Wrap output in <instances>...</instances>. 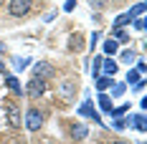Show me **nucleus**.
Wrapping results in <instances>:
<instances>
[{
  "label": "nucleus",
  "mask_w": 147,
  "mask_h": 144,
  "mask_svg": "<svg viewBox=\"0 0 147 144\" xmlns=\"http://www.w3.org/2000/svg\"><path fill=\"white\" fill-rule=\"evenodd\" d=\"M43 144H51V142H43Z\"/></svg>",
  "instance_id": "25"
},
{
  "label": "nucleus",
  "mask_w": 147,
  "mask_h": 144,
  "mask_svg": "<svg viewBox=\"0 0 147 144\" xmlns=\"http://www.w3.org/2000/svg\"><path fill=\"white\" fill-rule=\"evenodd\" d=\"M51 76H53V66H51V63H38V66H36V78L46 81V78H51Z\"/></svg>",
  "instance_id": "4"
},
{
  "label": "nucleus",
  "mask_w": 147,
  "mask_h": 144,
  "mask_svg": "<svg viewBox=\"0 0 147 144\" xmlns=\"http://www.w3.org/2000/svg\"><path fill=\"white\" fill-rule=\"evenodd\" d=\"M71 48H81V35H74L71 38Z\"/></svg>",
  "instance_id": "17"
},
{
  "label": "nucleus",
  "mask_w": 147,
  "mask_h": 144,
  "mask_svg": "<svg viewBox=\"0 0 147 144\" xmlns=\"http://www.w3.org/2000/svg\"><path fill=\"white\" fill-rule=\"evenodd\" d=\"M112 144H129V142H122V139H117V142H112Z\"/></svg>",
  "instance_id": "24"
},
{
  "label": "nucleus",
  "mask_w": 147,
  "mask_h": 144,
  "mask_svg": "<svg viewBox=\"0 0 147 144\" xmlns=\"http://www.w3.org/2000/svg\"><path fill=\"white\" fill-rule=\"evenodd\" d=\"M104 63V71H107V76H109V78H112V76H114V73H117V63H114V61H112V58H109V61H102Z\"/></svg>",
  "instance_id": "7"
},
{
  "label": "nucleus",
  "mask_w": 147,
  "mask_h": 144,
  "mask_svg": "<svg viewBox=\"0 0 147 144\" xmlns=\"http://www.w3.org/2000/svg\"><path fill=\"white\" fill-rule=\"evenodd\" d=\"M89 3H91V5H94L96 10H102L104 5H107V0H89Z\"/></svg>",
  "instance_id": "16"
},
{
  "label": "nucleus",
  "mask_w": 147,
  "mask_h": 144,
  "mask_svg": "<svg viewBox=\"0 0 147 144\" xmlns=\"http://www.w3.org/2000/svg\"><path fill=\"white\" fill-rule=\"evenodd\" d=\"M104 53H107V56H112V53H117V41H112V38H109V41L104 43Z\"/></svg>",
  "instance_id": "10"
},
{
  "label": "nucleus",
  "mask_w": 147,
  "mask_h": 144,
  "mask_svg": "<svg viewBox=\"0 0 147 144\" xmlns=\"http://www.w3.org/2000/svg\"><path fill=\"white\" fill-rule=\"evenodd\" d=\"M30 8H33V0H10V3H8V13L13 15V18L28 15Z\"/></svg>",
  "instance_id": "1"
},
{
  "label": "nucleus",
  "mask_w": 147,
  "mask_h": 144,
  "mask_svg": "<svg viewBox=\"0 0 147 144\" xmlns=\"http://www.w3.org/2000/svg\"><path fill=\"white\" fill-rule=\"evenodd\" d=\"M112 91H114V94H117V96H119V94H122V91H124V86H122V84H117V86L112 88Z\"/></svg>",
  "instance_id": "22"
},
{
  "label": "nucleus",
  "mask_w": 147,
  "mask_h": 144,
  "mask_svg": "<svg viewBox=\"0 0 147 144\" xmlns=\"http://www.w3.org/2000/svg\"><path fill=\"white\" fill-rule=\"evenodd\" d=\"M8 86L13 88V91H20V86H18V78H13V76L8 78Z\"/></svg>",
  "instance_id": "15"
},
{
  "label": "nucleus",
  "mask_w": 147,
  "mask_h": 144,
  "mask_svg": "<svg viewBox=\"0 0 147 144\" xmlns=\"http://www.w3.org/2000/svg\"><path fill=\"white\" fill-rule=\"evenodd\" d=\"M26 94H28L30 99H41V96L46 94V81H41V78L33 76V78L28 81V86H26Z\"/></svg>",
  "instance_id": "3"
},
{
  "label": "nucleus",
  "mask_w": 147,
  "mask_h": 144,
  "mask_svg": "<svg viewBox=\"0 0 147 144\" xmlns=\"http://www.w3.org/2000/svg\"><path fill=\"white\" fill-rule=\"evenodd\" d=\"M81 114H89V116H91V119H94V121H99V116L94 114V109H91V104H89V101H86V104H84V106H81Z\"/></svg>",
  "instance_id": "12"
},
{
  "label": "nucleus",
  "mask_w": 147,
  "mask_h": 144,
  "mask_svg": "<svg viewBox=\"0 0 147 144\" xmlns=\"http://www.w3.org/2000/svg\"><path fill=\"white\" fill-rule=\"evenodd\" d=\"M132 58H134L132 51H124V53H122V61H132Z\"/></svg>",
  "instance_id": "21"
},
{
  "label": "nucleus",
  "mask_w": 147,
  "mask_h": 144,
  "mask_svg": "<svg viewBox=\"0 0 147 144\" xmlns=\"http://www.w3.org/2000/svg\"><path fill=\"white\" fill-rule=\"evenodd\" d=\"M112 84H114V81H112L109 76H104V78H99V81H96V88L104 94V91H107V86H112Z\"/></svg>",
  "instance_id": "8"
},
{
  "label": "nucleus",
  "mask_w": 147,
  "mask_h": 144,
  "mask_svg": "<svg viewBox=\"0 0 147 144\" xmlns=\"http://www.w3.org/2000/svg\"><path fill=\"white\" fill-rule=\"evenodd\" d=\"M99 106H102V111H112V101H109V96H107V94H102V96H99Z\"/></svg>",
  "instance_id": "9"
},
{
  "label": "nucleus",
  "mask_w": 147,
  "mask_h": 144,
  "mask_svg": "<svg viewBox=\"0 0 147 144\" xmlns=\"http://www.w3.org/2000/svg\"><path fill=\"white\" fill-rule=\"evenodd\" d=\"M86 134H89V127H86V124H74V127H71V137L76 139V142L84 139Z\"/></svg>",
  "instance_id": "6"
},
{
  "label": "nucleus",
  "mask_w": 147,
  "mask_h": 144,
  "mask_svg": "<svg viewBox=\"0 0 147 144\" xmlns=\"http://www.w3.org/2000/svg\"><path fill=\"white\" fill-rule=\"evenodd\" d=\"M124 127H127V121H124V119H117V121H114V129H124Z\"/></svg>",
  "instance_id": "20"
},
{
  "label": "nucleus",
  "mask_w": 147,
  "mask_h": 144,
  "mask_svg": "<svg viewBox=\"0 0 147 144\" xmlns=\"http://www.w3.org/2000/svg\"><path fill=\"white\" fill-rule=\"evenodd\" d=\"M132 18H129V13H124V15H119L117 20H114V28H122V25H127Z\"/></svg>",
  "instance_id": "11"
},
{
  "label": "nucleus",
  "mask_w": 147,
  "mask_h": 144,
  "mask_svg": "<svg viewBox=\"0 0 147 144\" xmlns=\"http://www.w3.org/2000/svg\"><path fill=\"white\" fill-rule=\"evenodd\" d=\"M127 81H129V84H140V73L129 71V73H127Z\"/></svg>",
  "instance_id": "14"
},
{
  "label": "nucleus",
  "mask_w": 147,
  "mask_h": 144,
  "mask_svg": "<svg viewBox=\"0 0 147 144\" xmlns=\"http://www.w3.org/2000/svg\"><path fill=\"white\" fill-rule=\"evenodd\" d=\"M61 94H63V96H66V94L71 96V94H74V84H71V81H63V86H61Z\"/></svg>",
  "instance_id": "13"
},
{
  "label": "nucleus",
  "mask_w": 147,
  "mask_h": 144,
  "mask_svg": "<svg viewBox=\"0 0 147 144\" xmlns=\"http://www.w3.org/2000/svg\"><path fill=\"white\" fill-rule=\"evenodd\" d=\"M74 5H76L74 0H66V10H74Z\"/></svg>",
  "instance_id": "23"
},
{
  "label": "nucleus",
  "mask_w": 147,
  "mask_h": 144,
  "mask_svg": "<svg viewBox=\"0 0 147 144\" xmlns=\"http://www.w3.org/2000/svg\"><path fill=\"white\" fill-rule=\"evenodd\" d=\"M142 10H145V3H140V5H134V10L129 13V18H132V15H137V13H142Z\"/></svg>",
  "instance_id": "19"
},
{
  "label": "nucleus",
  "mask_w": 147,
  "mask_h": 144,
  "mask_svg": "<svg viewBox=\"0 0 147 144\" xmlns=\"http://www.w3.org/2000/svg\"><path fill=\"white\" fill-rule=\"evenodd\" d=\"M23 127H28V131H38L43 127V114L38 109H28L23 116Z\"/></svg>",
  "instance_id": "2"
},
{
  "label": "nucleus",
  "mask_w": 147,
  "mask_h": 144,
  "mask_svg": "<svg viewBox=\"0 0 147 144\" xmlns=\"http://www.w3.org/2000/svg\"><path fill=\"white\" fill-rule=\"evenodd\" d=\"M134 127H137V129H145V116H137V119H134Z\"/></svg>",
  "instance_id": "18"
},
{
  "label": "nucleus",
  "mask_w": 147,
  "mask_h": 144,
  "mask_svg": "<svg viewBox=\"0 0 147 144\" xmlns=\"http://www.w3.org/2000/svg\"><path fill=\"white\" fill-rule=\"evenodd\" d=\"M8 119H10V127H20V124H23V121H20V111H18L15 104L8 106Z\"/></svg>",
  "instance_id": "5"
}]
</instances>
